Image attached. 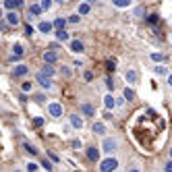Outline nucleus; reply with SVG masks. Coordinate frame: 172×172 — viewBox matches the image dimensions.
<instances>
[{
    "label": "nucleus",
    "mask_w": 172,
    "mask_h": 172,
    "mask_svg": "<svg viewBox=\"0 0 172 172\" xmlns=\"http://www.w3.org/2000/svg\"><path fill=\"white\" fill-rule=\"evenodd\" d=\"M27 170H29V172H35V170H37V164H33V162H29V164H27Z\"/></svg>",
    "instance_id": "72a5a7b5"
},
{
    "label": "nucleus",
    "mask_w": 172,
    "mask_h": 172,
    "mask_svg": "<svg viewBox=\"0 0 172 172\" xmlns=\"http://www.w3.org/2000/svg\"><path fill=\"white\" fill-rule=\"evenodd\" d=\"M23 91H31V83H23Z\"/></svg>",
    "instance_id": "a19ab883"
},
{
    "label": "nucleus",
    "mask_w": 172,
    "mask_h": 172,
    "mask_svg": "<svg viewBox=\"0 0 172 172\" xmlns=\"http://www.w3.org/2000/svg\"><path fill=\"white\" fill-rule=\"evenodd\" d=\"M152 60H153V62H160V60H164V56L158 54V52H153V54H152Z\"/></svg>",
    "instance_id": "c756f323"
},
{
    "label": "nucleus",
    "mask_w": 172,
    "mask_h": 172,
    "mask_svg": "<svg viewBox=\"0 0 172 172\" xmlns=\"http://www.w3.org/2000/svg\"><path fill=\"white\" fill-rule=\"evenodd\" d=\"M124 100H129V102H133V100H135V91L127 87V89H124Z\"/></svg>",
    "instance_id": "4be33fe9"
},
{
    "label": "nucleus",
    "mask_w": 172,
    "mask_h": 172,
    "mask_svg": "<svg viewBox=\"0 0 172 172\" xmlns=\"http://www.w3.org/2000/svg\"><path fill=\"white\" fill-rule=\"evenodd\" d=\"M102 147H104V152H106V153H112V152H116L118 143H116V139L106 137V139H104V143H102Z\"/></svg>",
    "instance_id": "f03ea898"
},
{
    "label": "nucleus",
    "mask_w": 172,
    "mask_h": 172,
    "mask_svg": "<svg viewBox=\"0 0 172 172\" xmlns=\"http://www.w3.org/2000/svg\"><path fill=\"white\" fill-rule=\"evenodd\" d=\"M15 172H21V170H15Z\"/></svg>",
    "instance_id": "09e8293b"
},
{
    "label": "nucleus",
    "mask_w": 172,
    "mask_h": 172,
    "mask_svg": "<svg viewBox=\"0 0 172 172\" xmlns=\"http://www.w3.org/2000/svg\"><path fill=\"white\" fill-rule=\"evenodd\" d=\"M0 19H2V8H0Z\"/></svg>",
    "instance_id": "49530a36"
},
{
    "label": "nucleus",
    "mask_w": 172,
    "mask_h": 172,
    "mask_svg": "<svg viewBox=\"0 0 172 172\" xmlns=\"http://www.w3.org/2000/svg\"><path fill=\"white\" fill-rule=\"evenodd\" d=\"M164 172H172V160L164 164Z\"/></svg>",
    "instance_id": "c9c22d12"
},
{
    "label": "nucleus",
    "mask_w": 172,
    "mask_h": 172,
    "mask_svg": "<svg viewBox=\"0 0 172 172\" xmlns=\"http://www.w3.org/2000/svg\"><path fill=\"white\" fill-rule=\"evenodd\" d=\"M114 4L120 6V8H124V6H129V4H131V0H114Z\"/></svg>",
    "instance_id": "b1692460"
},
{
    "label": "nucleus",
    "mask_w": 172,
    "mask_h": 172,
    "mask_svg": "<svg viewBox=\"0 0 172 172\" xmlns=\"http://www.w3.org/2000/svg\"><path fill=\"white\" fill-rule=\"evenodd\" d=\"M168 85H170V87H172V75L168 77Z\"/></svg>",
    "instance_id": "c03bdc74"
},
{
    "label": "nucleus",
    "mask_w": 172,
    "mask_h": 172,
    "mask_svg": "<svg viewBox=\"0 0 172 172\" xmlns=\"http://www.w3.org/2000/svg\"><path fill=\"white\" fill-rule=\"evenodd\" d=\"M71 50H73V52H77V54H81L83 50H85V46H83V41L73 40V41H71Z\"/></svg>",
    "instance_id": "1a4fd4ad"
},
{
    "label": "nucleus",
    "mask_w": 172,
    "mask_h": 172,
    "mask_svg": "<svg viewBox=\"0 0 172 172\" xmlns=\"http://www.w3.org/2000/svg\"><path fill=\"white\" fill-rule=\"evenodd\" d=\"M29 13L33 15V17H37V15L41 13V8H40V4H31V6H29Z\"/></svg>",
    "instance_id": "5701e85b"
},
{
    "label": "nucleus",
    "mask_w": 172,
    "mask_h": 172,
    "mask_svg": "<svg viewBox=\"0 0 172 172\" xmlns=\"http://www.w3.org/2000/svg\"><path fill=\"white\" fill-rule=\"evenodd\" d=\"M106 87H108V89H114V81H112V77L106 79Z\"/></svg>",
    "instance_id": "7c9ffc66"
},
{
    "label": "nucleus",
    "mask_w": 172,
    "mask_h": 172,
    "mask_svg": "<svg viewBox=\"0 0 172 172\" xmlns=\"http://www.w3.org/2000/svg\"><path fill=\"white\" fill-rule=\"evenodd\" d=\"M50 6H52V2H50V0H44V2L40 4V8H41V11H48Z\"/></svg>",
    "instance_id": "a878e982"
},
{
    "label": "nucleus",
    "mask_w": 172,
    "mask_h": 172,
    "mask_svg": "<svg viewBox=\"0 0 172 172\" xmlns=\"http://www.w3.org/2000/svg\"><path fill=\"white\" fill-rule=\"evenodd\" d=\"M158 15H149V17H147V23H152V25H156V23H158Z\"/></svg>",
    "instance_id": "bb28decb"
},
{
    "label": "nucleus",
    "mask_w": 172,
    "mask_h": 172,
    "mask_svg": "<svg viewBox=\"0 0 172 172\" xmlns=\"http://www.w3.org/2000/svg\"><path fill=\"white\" fill-rule=\"evenodd\" d=\"M71 145H73L75 149H81V141H79V139H75V141H73V143H71Z\"/></svg>",
    "instance_id": "4c0bfd02"
},
{
    "label": "nucleus",
    "mask_w": 172,
    "mask_h": 172,
    "mask_svg": "<svg viewBox=\"0 0 172 172\" xmlns=\"http://www.w3.org/2000/svg\"><path fill=\"white\" fill-rule=\"evenodd\" d=\"M44 100H46L44 93H37V96H35V102H44Z\"/></svg>",
    "instance_id": "ea45409f"
},
{
    "label": "nucleus",
    "mask_w": 172,
    "mask_h": 172,
    "mask_svg": "<svg viewBox=\"0 0 172 172\" xmlns=\"http://www.w3.org/2000/svg\"><path fill=\"white\" fill-rule=\"evenodd\" d=\"M118 168V160L116 158H106L100 164V172H114Z\"/></svg>",
    "instance_id": "f257e3e1"
},
{
    "label": "nucleus",
    "mask_w": 172,
    "mask_h": 172,
    "mask_svg": "<svg viewBox=\"0 0 172 172\" xmlns=\"http://www.w3.org/2000/svg\"><path fill=\"white\" fill-rule=\"evenodd\" d=\"M124 77H127V81H129V83H135V81H137V71H133V69H129V71H127V75H124Z\"/></svg>",
    "instance_id": "4468645a"
},
{
    "label": "nucleus",
    "mask_w": 172,
    "mask_h": 172,
    "mask_svg": "<svg viewBox=\"0 0 172 172\" xmlns=\"http://www.w3.org/2000/svg\"><path fill=\"white\" fill-rule=\"evenodd\" d=\"M19 15H17V13H8L6 15V23H8V25H11V27H17V25H19Z\"/></svg>",
    "instance_id": "6e6552de"
},
{
    "label": "nucleus",
    "mask_w": 172,
    "mask_h": 172,
    "mask_svg": "<svg viewBox=\"0 0 172 172\" xmlns=\"http://www.w3.org/2000/svg\"><path fill=\"white\" fill-rule=\"evenodd\" d=\"M62 75H64V77H71V69H62Z\"/></svg>",
    "instance_id": "37998d69"
},
{
    "label": "nucleus",
    "mask_w": 172,
    "mask_h": 172,
    "mask_svg": "<svg viewBox=\"0 0 172 172\" xmlns=\"http://www.w3.org/2000/svg\"><path fill=\"white\" fill-rule=\"evenodd\" d=\"M104 106H106L108 110H110V108H114V106H116L114 97H112V96H106V97H104Z\"/></svg>",
    "instance_id": "f3484780"
},
{
    "label": "nucleus",
    "mask_w": 172,
    "mask_h": 172,
    "mask_svg": "<svg viewBox=\"0 0 172 172\" xmlns=\"http://www.w3.org/2000/svg\"><path fill=\"white\" fill-rule=\"evenodd\" d=\"M106 69L114 71V69H116V60H108V62H106Z\"/></svg>",
    "instance_id": "cd10ccee"
},
{
    "label": "nucleus",
    "mask_w": 172,
    "mask_h": 172,
    "mask_svg": "<svg viewBox=\"0 0 172 172\" xmlns=\"http://www.w3.org/2000/svg\"><path fill=\"white\" fill-rule=\"evenodd\" d=\"M35 79H37V83H40V85L44 87V89H50V87H52V79L44 77L41 73H37V77H35Z\"/></svg>",
    "instance_id": "39448f33"
},
{
    "label": "nucleus",
    "mask_w": 172,
    "mask_h": 172,
    "mask_svg": "<svg viewBox=\"0 0 172 172\" xmlns=\"http://www.w3.org/2000/svg\"><path fill=\"white\" fill-rule=\"evenodd\" d=\"M41 166H44V168H46L48 172H52V170H54V166L50 164V162H46V160H44V164H41Z\"/></svg>",
    "instance_id": "2f4dec72"
},
{
    "label": "nucleus",
    "mask_w": 172,
    "mask_h": 172,
    "mask_svg": "<svg viewBox=\"0 0 172 172\" xmlns=\"http://www.w3.org/2000/svg\"><path fill=\"white\" fill-rule=\"evenodd\" d=\"M93 133H97V135L106 133V127H104V123H93Z\"/></svg>",
    "instance_id": "6ab92c4d"
},
{
    "label": "nucleus",
    "mask_w": 172,
    "mask_h": 172,
    "mask_svg": "<svg viewBox=\"0 0 172 172\" xmlns=\"http://www.w3.org/2000/svg\"><path fill=\"white\" fill-rule=\"evenodd\" d=\"M44 60L48 62V64H52V62L58 60V54H56V52H46V54H44Z\"/></svg>",
    "instance_id": "ddd939ff"
},
{
    "label": "nucleus",
    "mask_w": 172,
    "mask_h": 172,
    "mask_svg": "<svg viewBox=\"0 0 172 172\" xmlns=\"http://www.w3.org/2000/svg\"><path fill=\"white\" fill-rule=\"evenodd\" d=\"M52 29H54V27H52L50 21H41V23H40V31H41V33H50Z\"/></svg>",
    "instance_id": "9b49d317"
},
{
    "label": "nucleus",
    "mask_w": 172,
    "mask_h": 172,
    "mask_svg": "<svg viewBox=\"0 0 172 172\" xmlns=\"http://www.w3.org/2000/svg\"><path fill=\"white\" fill-rule=\"evenodd\" d=\"M170 158H172V149H170Z\"/></svg>",
    "instance_id": "de8ad7c7"
},
{
    "label": "nucleus",
    "mask_w": 172,
    "mask_h": 172,
    "mask_svg": "<svg viewBox=\"0 0 172 172\" xmlns=\"http://www.w3.org/2000/svg\"><path fill=\"white\" fill-rule=\"evenodd\" d=\"M83 77H85V81H93V73H91V71H87Z\"/></svg>",
    "instance_id": "f704fd0d"
},
{
    "label": "nucleus",
    "mask_w": 172,
    "mask_h": 172,
    "mask_svg": "<svg viewBox=\"0 0 172 172\" xmlns=\"http://www.w3.org/2000/svg\"><path fill=\"white\" fill-rule=\"evenodd\" d=\"M19 6H23L21 0H6V2H4V8H8L11 13H15V8H19Z\"/></svg>",
    "instance_id": "0eeeda50"
},
{
    "label": "nucleus",
    "mask_w": 172,
    "mask_h": 172,
    "mask_svg": "<svg viewBox=\"0 0 172 172\" xmlns=\"http://www.w3.org/2000/svg\"><path fill=\"white\" fill-rule=\"evenodd\" d=\"M29 73V67H25V64H19V67H15L13 69V77H23Z\"/></svg>",
    "instance_id": "423d86ee"
},
{
    "label": "nucleus",
    "mask_w": 172,
    "mask_h": 172,
    "mask_svg": "<svg viewBox=\"0 0 172 172\" xmlns=\"http://www.w3.org/2000/svg\"><path fill=\"white\" fill-rule=\"evenodd\" d=\"M13 52H15V56H17V58H21V56L25 54V50H23V46H21V44H17V46H15Z\"/></svg>",
    "instance_id": "412c9836"
},
{
    "label": "nucleus",
    "mask_w": 172,
    "mask_h": 172,
    "mask_svg": "<svg viewBox=\"0 0 172 172\" xmlns=\"http://www.w3.org/2000/svg\"><path fill=\"white\" fill-rule=\"evenodd\" d=\"M91 11V4L89 2H81V4H79V15H87Z\"/></svg>",
    "instance_id": "dca6fc26"
},
{
    "label": "nucleus",
    "mask_w": 172,
    "mask_h": 172,
    "mask_svg": "<svg viewBox=\"0 0 172 172\" xmlns=\"http://www.w3.org/2000/svg\"><path fill=\"white\" fill-rule=\"evenodd\" d=\"M71 124H73L75 129H81V127H83V120L77 116V114H71Z\"/></svg>",
    "instance_id": "2eb2a0df"
},
{
    "label": "nucleus",
    "mask_w": 172,
    "mask_h": 172,
    "mask_svg": "<svg viewBox=\"0 0 172 172\" xmlns=\"http://www.w3.org/2000/svg\"><path fill=\"white\" fill-rule=\"evenodd\" d=\"M56 37H58L60 41H69V33H67L64 29H60V31H56Z\"/></svg>",
    "instance_id": "aec40b11"
},
{
    "label": "nucleus",
    "mask_w": 172,
    "mask_h": 172,
    "mask_svg": "<svg viewBox=\"0 0 172 172\" xmlns=\"http://www.w3.org/2000/svg\"><path fill=\"white\" fill-rule=\"evenodd\" d=\"M64 25H67V19H62V17H58V19L52 21V27H56L58 31H60V29H64Z\"/></svg>",
    "instance_id": "f8f14e48"
},
{
    "label": "nucleus",
    "mask_w": 172,
    "mask_h": 172,
    "mask_svg": "<svg viewBox=\"0 0 172 172\" xmlns=\"http://www.w3.org/2000/svg\"><path fill=\"white\" fill-rule=\"evenodd\" d=\"M41 75H44V77H48V79H52V75H54V69H52L50 64H46V67L41 69Z\"/></svg>",
    "instance_id": "a211bd4d"
},
{
    "label": "nucleus",
    "mask_w": 172,
    "mask_h": 172,
    "mask_svg": "<svg viewBox=\"0 0 172 172\" xmlns=\"http://www.w3.org/2000/svg\"><path fill=\"white\" fill-rule=\"evenodd\" d=\"M48 156H50V158H52V160H54V162H58V156H56L54 152H48Z\"/></svg>",
    "instance_id": "79ce46f5"
},
{
    "label": "nucleus",
    "mask_w": 172,
    "mask_h": 172,
    "mask_svg": "<svg viewBox=\"0 0 172 172\" xmlns=\"http://www.w3.org/2000/svg\"><path fill=\"white\" fill-rule=\"evenodd\" d=\"M48 112H50V116L60 118V116H62V104H58V102L48 104Z\"/></svg>",
    "instance_id": "7ed1b4c3"
},
{
    "label": "nucleus",
    "mask_w": 172,
    "mask_h": 172,
    "mask_svg": "<svg viewBox=\"0 0 172 172\" xmlns=\"http://www.w3.org/2000/svg\"><path fill=\"white\" fill-rule=\"evenodd\" d=\"M81 112L85 114V116H93V114H96L93 106H89V104H81Z\"/></svg>",
    "instance_id": "9d476101"
},
{
    "label": "nucleus",
    "mask_w": 172,
    "mask_h": 172,
    "mask_svg": "<svg viewBox=\"0 0 172 172\" xmlns=\"http://www.w3.org/2000/svg\"><path fill=\"white\" fill-rule=\"evenodd\" d=\"M85 156H87V160H89V162H97V160H100V152H97L93 145L85 149Z\"/></svg>",
    "instance_id": "20e7f679"
},
{
    "label": "nucleus",
    "mask_w": 172,
    "mask_h": 172,
    "mask_svg": "<svg viewBox=\"0 0 172 172\" xmlns=\"http://www.w3.org/2000/svg\"><path fill=\"white\" fill-rule=\"evenodd\" d=\"M44 123H46V120H44V118H41V116L33 118V127H44Z\"/></svg>",
    "instance_id": "393cba45"
},
{
    "label": "nucleus",
    "mask_w": 172,
    "mask_h": 172,
    "mask_svg": "<svg viewBox=\"0 0 172 172\" xmlns=\"http://www.w3.org/2000/svg\"><path fill=\"white\" fill-rule=\"evenodd\" d=\"M156 73L158 75H166V67H156Z\"/></svg>",
    "instance_id": "e433bc0d"
},
{
    "label": "nucleus",
    "mask_w": 172,
    "mask_h": 172,
    "mask_svg": "<svg viewBox=\"0 0 172 172\" xmlns=\"http://www.w3.org/2000/svg\"><path fill=\"white\" fill-rule=\"evenodd\" d=\"M129 172H141V170H139V168H131V170H129Z\"/></svg>",
    "instance_id": "a18cd8bd"
},
{
    "label": "nucleus",
    "mask_w": 172,
    "mask_h": 172,
    "mask_svg": "<svg viewBox=\"0 0 172 172\" xmlns=\"http://www.w3.org/2000/svg\"><path fill=\"white\" fill-rule=\"evenodd\" d=\"M69 21H71V23H79V15H71Z\"/></svg>",
    "instance_id": "58836bf2"
},
{
    "label": "nucleus",
    "mask_w": 172,
    "mask_h": 172,
    "mask_svg": "<svg viewBox=\"0 0 172 172\" xmlns=\"http://www.w3.org/2000/svg\"><path fill=\"white\" fill-rule=\"evenodd\" d=\"M25 35H33V27H31V25H25Z\"/></svg>",
    "instance_id": "473e14b6"
},
{
    "label": "nucleus",
    "mask_w": 172,
    "mask_h": 172,
    "mask_svg": "<svg viewBox=\"0 0 172 172\" xmlns=\"http://www.w3.org/2000/svg\"><path fill=\"white\" fill-rule=\"evenodd\" d=\"M25 149H27V152L31 153V156H35V153H37V149H35L33 145H29V143H25Z\"/></svg>",
    "instance_id": "c85d7f7f"
}]
</instances>
